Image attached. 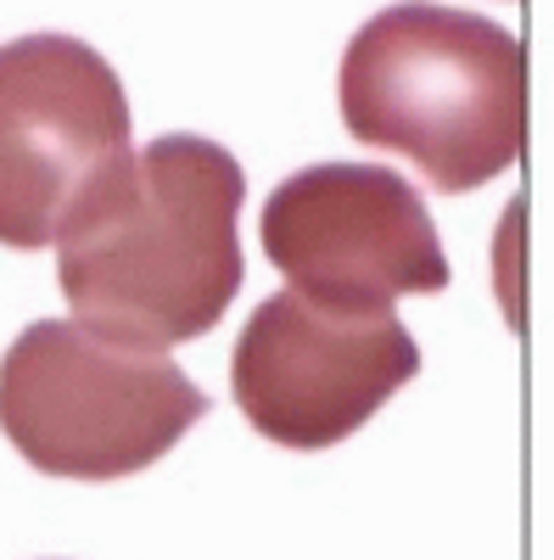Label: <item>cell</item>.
I'll return each instance as SVG.
<instances>
[{"instance_id": "6da1fadb", "label": "cell", "mask_w": 554, "mask_h": 560, "mask_svg": "<svg viewBox=\"0 0 554 560\" xmlns=\"http://www.w3.org/2000/svg\"><path fill=\"white\" fill-rule=\"evenodd\" d=\"M247 174L208 135L123 152L57 230V287L79 325L129 348L208 337L236 303Z\"/></svg>"}, {"instance_id": "7a4b0ae2", "label": "cell", "mask_w": 554, "mask_h": 560, "mask_svg": "<svg viewBox=\"0 0 554 560\" xmlns=\"http://www.w3.org/2000/svg\"><path fill=\"white\" fill-rule=\"evenodd\" d=\"M342 124L437 191H476L527 147V57L493 18L437 0L376 12L342 57Z\"/></svg>"}, {"instance_id": "3957f363", "label": "cell", "mask_w": 554, "mask_h": 560, "mask_svg": "<svg viewBox=\"0 0 554 560\" xmlns=\"http://www.w3.org/2000/svg\"><path fill=\"white\" fill-rule=\"evenodd\" d=\"M208 409V393L174 359L79 319H34L0 359V432L45 477H134Z\"/></svg>"}, {"instance_id": "277c9868", "label": "cell", "mask_w": 554, "mask_h": 560, "mask_svg": "<svg viewBox=\"0 0 554 560\" xmlns=\"http://www.w3.org/2000/svg\"><path fill=\"white\" fill-rule=\"evenodd\" d=\"M414 376L421 342L392 308H337L303 292L263 298L229 359L252 432L308 454L353 438Z\"/></svg>"}, {"instance_id": "5b68a950", "label": "cell", "mask_w": 554, "mask_h": 560, "mask_svg": "<svg viewBox=\"0 0 554 560\" xmlns=\"http://www.w3.org/2000/svg\"><path fill=\"white\" fill-rule=\"evenodd\" d=\"M129 152V96L73 34L0 45V247H51L68 208Z\"/></svg>"}, {"instance_id": "8992f818", "label": "cell", "mask_w": 554, "mask_h": 560, "mask_svg": "<svg viewBox=\"0 0 554 560\" xmlns=\"http://www.w3.org/2000/svg\"><path fill=\"white\" fill-rule=\"evenodd\" d=\"M258 236L292 292L337 308H392L448 287L421 191L381 163H314L263 202Z\"/></svg>"}]
</instances>
